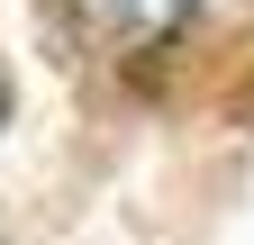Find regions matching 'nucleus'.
Instances as JSON below:
<instances>
[{
  "mask_svg": "<svg viewBox=\"0 0 254 245\" xmlns=\"http://www.w3.org/2000/svg\"><path fill=\"white\" fill-rule=\"evenodd\" d=\"M64 27L91 46V55H154L173 46L190 18H209L218 0H55Z\"/></svg>",
  "mask_w": 254,
  "mask_h": 245,
  "instance_id": "obj_1",
  "label": "nucleus"
},
{
  "mask_svg": "<svg viewBox=\"0 0 254 245\" xmlns=\"http://www.w3.org/2000/svg\"><path fill=\"white\" fill-rule=\"evenodd\" d=\"M0 118H9V73H0Z\"/></svg>",
  "mask_w": 254,
  "mask_h": 245,
  "instance_id": "obj_2",
  "label": "nucleus"
}]
</instances>
